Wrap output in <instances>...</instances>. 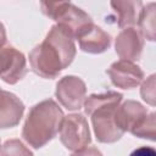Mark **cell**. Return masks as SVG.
Here are the masks:
<instances>
[{
	"label": "cell",
	"mask_w": 156,
	"mask_h": 156,
	"mask_svg": "<svg viewBox=\"0 0 156 156\" xmlns=\"http://www.w3.org/2000/svg\"><path fill=\"white\" fill-rule=\"evenodd\" d=\"M45 40L49 41L51 45H54L56 50L60 52L62 62L66 68L76 56V45L73 38L60 26L55 24L48 33Z\"/></svg>",
	"instance_id": "obj_13"
},
{
	"label": "cell",
	"mask_w": 156,
	"mask_h": 156,
	"mask_svg": "<svg viewBox=\"0 0 156 156\" xmlns=\"http://www.w3.org/2000/svg\"><path fill=\"white\" fill-rule=\"evenodd\" d=\"M40 7L48 17L56 21L57 26L65 29L73 39L84 27L93 23L88 13L67 1H41Z\"/></svg>",
	"instance_id": "obj_2"
},
{
	"label": "cell",
	"mask_w": 156,
	"mask_h": 156,
	"mask_svg": "<svg viewBox=\"0 0 156 156\" xmlns=\"http://www.w3.org/2000/svg\"><path fill=\"white\" fill-rule=\"evenodd\" d=\"M122 100V94L116 91H107L105 94H93L84 100V110L88 116H90L96 108L108 105V104H119Z\"/></svg>",
	"instance_id": "obj_16"
},
{
	"label": "cell",
	"mask_w": 156,
	"mask_h": 156,
	"mask_svg": "<svg viewBox=\"0 0 156 156\" xmlns=\"http://www.w3.org/2000/svg\"><path fill=\"white\" fill-rule=\"evenodd\" d=\"M76 39H78L80 49L90 54L104 52L106 49L110 48L111 44L110 35L94 23H90L87 27H84L78 33Z\"/></svg>",
	"instance_id": "obj_11"
},
{
	"label": "cell",
	"mask_w": 156,
	"mask_h": 156,
	"mask_svg": "<svg viewBox=\"0 0 156 156\" xmlns=\"http://www.w3.org/2000/svg\"><path fill=\"white\" fill-rule=\"evenodd\" d=\"M147 113V110L141 104L128 100L117 107L115 115L116 124L123 133L128 130L133 134L144 122Z\"/></svg>",
	"instance_id": "obj_9"
},
{
	"label": "cell",
	"mask_w": 156,
	"mask_h": 156,
	"mask_svg": "<svg viewBox=\"0 0 156 156\" xmlns=\"http://www.w3.org/2000/svg\"><path fill=\"white\" fill-rule=\"evenodd\" d=\"M0 150H1V143H0Z\"/></svg>",
	"instance_id": "obj_23"
},
{
	"label": "cell",
	"mask_w": 156,
	"mask_h": 156,
	"mask_svg": "<svg viewBox=\"0 0 156 156\" xmlns=\"http://www.w3.org/2000/svg\"><path fill=\"white\" fill-rule=\"evenodd\" d=\"M138 26L140 32L146 39L155 40L156 38V4L150 2L143 6L138 17Z\"/></svg>",
	"instance_id": "obj_15"
},
{
	"label": "cell",
	"mask_w": 156,
	"mask_h": 156,
	"mask_svg": "<svg viewBox=\"0 0 156 156\" xmlns=\"http://www.w3.org/2000/svg\"><path fill=\"white\" fill-rule=\"evenodd\" d=\"M58 132L61 143L68 150L77 151L84 149L91 141L88 122L80 113H72L63 117Z\"/></svg>",
	"instance_id": "obj_4"
},
{
	"label": "cell",
	"mask_w": 156,
	"mask_h": 156,
	"mask_svg": "<svg viewBox=\"0 0 156 156\" xmlns=\"http://www.w3.org/2000/svg\"><path fill=\"white\" fill-rule=\"evenodd\" d=\"M111 6L118 13L117 24L123 28L138 23V17L143 7L141 1H111Z\"/></svg>",
	"instance_id": "obj_14"
},
{
	"label": "cell",
	"mask_w": 156,
	"mask_h": 156,
	"mask_svg": "<svg viewBox=\"0 0 156 156\" xmlns=\"http://www.w3.org/2000/svg\"><path fill=\"white\" fill-rule=\"evenodd\" d=\"M1 156H33V154L20 140L11 139L4 144L1 149Z\"/></svg>",
	"instance_id": "obj_17"
},
{
	"label": "cell",
	"mask_w": 156,
	"mask_h": 156,
	"mask_svg": "<svg viewBox=\"0 0 156 156\" xmlns=\"http://www.w3.org/2000/svg\"><path fill=\"white\" fill-rule=\"evenodd\" d=\"M144 46L141 34L135 28L123 29L116 38V52L122 60L135 61L140 57Z\"/></svg>",
	"instance_id": "obj_10"
},
{
	"label": "cell",
	"mask_w": 156,
	"mask_h": 156,
	"mask_svg": "<svg viewBox=\"0 0 156 156\" xmlns=\"http://www.w3.org/2000/svg\"><path fill=\"white\" fill-rule=\"evenodd\" d=\"M85 91V84L80 78L67 76L57 83L55 95L67 110H79L84 104Z\"/></svg>",
	"instance_id": "obj_7"
},
{
	"label": "cell",
	"mask_w": 156,
	"mask_h": 156,
	"mask_svg": "<svg viewBox=\"0 0 156 156\" xmlns=\"http://www.w3.org/2000/svg\"><path fill=\"white\" fill-rule=\"evenodd\" d=\"M6 43V33H5V27L0 22V45Z\"/></svg>",
	"instance_id": "obj_22"
},
{
	"label": "cell",
	"mask_w": 156,
	"mask_h": 156,
	"mask_svg": "<svg viewBox=\"0 0 156 156\" xmlns=\"http://www.w3.org/2000/svg\"><path fill=\"white\" fill-rule=\"evenodd\" d=\"M136 136L146 138L150 140H155L156 136V121H155V113L150 112L147 113L144 122L140 124V127L133 133Z\"/></svg>",
	"instance_id": "obj_18"
},
{
	"label": "cell",
	"mask_w": 156,
	"mask_h": 156,
	"mask_svg": "<svg viewBox=\"0 0 156 156\" xmlns=\"http://www.w3.org/2000/svg\"><path fill=\"white\" fill-rule=\"evenodd\" d=\"M27 73L24 55L9 44L0 45V78L6 83L15 84Z\"/></svg>",
	"instance_id": "obj_6"
},
{
	"label": "cell",
	"mask_w": 156,
	"mask_h": 156,
	"mask_svg": "<svg viewBox=\"0 0 156 156\" xmlns=\"http://www.w3.org/2000/svg\"><path fill=\"white\" fill-rule=\"evenodd\" d=\"M24 111L23 102L12 93L0 90V128H11L18 124Z\"/></svg>",
	"instance_id": "obj_12"
},
{
	"label": "cell",
	"mask_w": 156,
	"mask_h": 156,
	"mask_svg": "<svg viewBox=\"0 0 156 156\" xmlns=\"http://www.w3.org/2000/svg\"><path fill=\"white\" fill-rule=\"evenodd\" d=\"M141 98L150 104L151 106L155 105V74H151L141 85V90H140Z\"/></svg>",
	"instance_id": "obj_19"
},
{
	"label": "cell",
	"mask_w": 156,
	"mask_h": 156,
	"mask_svg": "<svg viewBox=\"0 0 156 156\" xmlns=\"http://www.w3.org/2000/svg\"><path fill=\"white\" fill-rule=\"evenodd\" d=\"M29 62L32 69L43 78H55L65 68L60 52L46 40L30 51Z\"/></svg>",
	"instance_id": "obj_3"
},
{
	"label": "cell",
	"mask_w": 156,
	"mask_h": 156,
	"mask_svg": "<svg viewBox=\"0 0 156 156\" xmlns=\"http://www.w3.org/2000/svg\"><path fill=\"white\" fill-rule=\"evenodd\" d=\"M118 105L119 104H108L101 106L90 115L96 139L101 143H115L123 135V132L117 127L115 119Z\"/></svg>",
	"instance_id": "obj_5"
},
{
	"label": "cell",
	"mask_w": 156,
	"mask_h": 156,
	"mask_svg": "<svg viewBox=\"0 0 156 156\" xmlns=\"http://www.w3.org/2000/svg\"><path fill=\"white\" fill-rule=\"evenodd\" d=\"M63 117L62 110L54 100H44L30 108L22 136L33 147H41L58 133Z\"/></svg>",
	"instance_id": "obj_1"
},
{
	"label": "cell",
	"mask_w": 156,
	"mask_h": 156,
	"mask_svg": "<svg viewBox=\"0 0 156 156\" xmlns=\"http://www.w3.org/2000/svg\"><path fill=\"white\" fill-rule=\"evenodd\" d=\"M130 156H156V151L154 147H150V146H143V147H139L136 150H134Z\"/></svg>",
	"instance_id": "obj_21"
},
{
	"label": "cell",
	"mask_w": 156,
	"mask_h": 156,
	"mask_svg": "<svg viewBox=\"0 0 156 156\" xmlns=\"http://www.w3.org/2000/svg\"><path fill=\"white\" fill-rule=\"evenodd\" d=\"M112 83L122 89H130L139 85L144 79V72L139 66L130 61L119 60L107 69Z\"/></svg>",
	"instance_id": "obj_8"
},
{
	"label": "cell",
	"mask_w": 156,
	"mask_h": 156,
	"mask_svg": "<svg viewBox=\"0 0 156 156\" xmlns=\"http://www.w3.org/2000/svg\"><path fill=\"white\" fill-rule=\"evenodd\" d=\"M71 156H102V154L96 147H84L80 150L74 151Z\"/></svg>",
	"instance_id": "obj_20"
}]
</instances>
